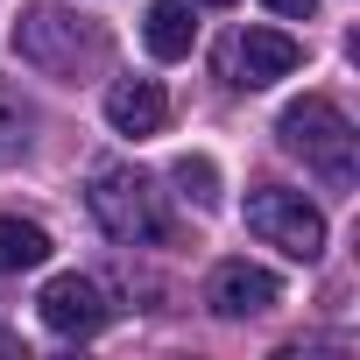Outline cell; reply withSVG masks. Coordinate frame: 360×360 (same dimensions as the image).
<instances>
[{"mask_svg":"<svg viewBox=\"0 0 360 360\" xmlns=\"http://www.w3.org/2000/svg\"><path fill=\"white\" fill-rule=\"evenodd\" d=\"M276 134H283V148L290 155H304V169H318L332 191H353V120L332 106V99H297V106H283V120H276Z\"/></svg>","mask_w":360,"mask_h":360,"instance_id":"obj_1","label":"cell"},{"mask_svg":"<svg viewBox=\"0 0 360 360\" xmlns=\"http://www.w3.org/2000/svg\"><path fill=\"white\" fill-rule=\"evenodd\" d=\"M15 50H22V64H36V71H50V78H64V85H78V71L85 64H99V29L85 22V15H71V8H57V0H36V8L22 15V29H15Z\"/></svg>","mask_w":360,"mask_h":360,"instance_id":"obj_2","label":"cell"},{"mask_svg":"<svg viewBox=\"0 0 360 360\" xmlns=\"http://www.w3.org/2000/svg\"><path fill=\"white\" fill-rule=\"evenodd\" d=\"M85 205H92V219H99L113 240H127V248H155V240H169L162 191L148 184L141 169H99L92 191H85Z\"/></svg>","mask_w":360,"mask_h":360,"instance_id":"obj_3","label":"cell"},{"mask_svg":"<svg viewBox=\"0 0 360 360\" xmlns=\"http://www.w3.org/2000/svg\"><path fill=\"white\" fill-rule=\"evenodd\" d=\"M248 233H262V240L283 248L290 262H318V255H325V212H318L304 191H283V184L248 191Z\"/></svg>","mask_w":360,"mask_h":360,"instance_id":"obj_4","label":"cell"},{"mask_svg":"<svg viewBox=\"0 0 360 360\" xmlns=\"http://www.w3.org/2000/svg\"><path fill=\"white\" fill-rule=\"evenodd\" d=\"M297 64H304V43H297V36H283V29H240V36H233V50H226V78H233V85H248V92H262V85L290 78Z\"/></svg>","mask_w":360,"mask_h":360,"instance_id":"obj_5","label":"cell"},{"mask_svg":"<svg viewBox=\"0 0 360 360\" xmlns=\"http://www.w3.org/2000/svg\"><path fill=\"white\" fill-rule=\"evenodd\" d=\"M36 311H43V325L64 332V339H85V332L106 325V297H99L92 276H50L43 297H36Z\"/></svg>","mask_w":360,"mask_h":360,"instance_id":"obj_6","label":"cell"},{"mask_svg":"<svg viewBox=\"0 0 360 360\" xmlns=\"http://www.w3.org/2000/svg\"><path fill=\"white\" fill-rule=\"evenodd\" d=\"M205 304H212L219 318H262V311L283 304V283H276L269 269H255V262H219Z\"/></svg>","mask_w":360,"mask_h":360,"instance_id":"obj_7","label":"cell"},{"mask_svg":"<svg viewBox=\"0 0 360 360\" xmlns=\"http://www.w3.org/2000/svg\"><path fill=\"white\" fill-rule=\"evenodd\" d=\"M106 120H113V134H162V120H169V99H162V85L155 78H113L106 85Z\"/></svg>","mask_w":360,"mask_h":360,"instance_id":"obj_8","label":"cell"},{"mask_svg":"<svg viewBox=\"0 0 360 360\" xmlns=\"http://www.w3.org/2000/svg\"><path fill=\"white\" fill-rule=\"evenodd\" d=\"M141 43H148L162 64L191 57V43H198V15H191V0H155V8L141 15Z\"/></svg>","mask_w":360,"mask_h":360,"instance_id":"obj_9","label":"cell"},{"mask_svg":"<svg viewBox=\"0 0 360 360\" xmlns=\"http://www.w3.org/2000/svg\"><path fill=\"white\" fill-rule=\"evenodd\" d=\"M50 262V233L36 219H0V276H22V269H43Z\"/></svg>","mask_w":360,"mask_h":360,"instance_id":"obj_10","label":"cell"},{"mask_svg":"<svg viewBox=\"0 0 360 360\" xmlns=\"http://www.w3.org/2000/svg\"><path fill=\"white\" fill-rule=\"evenodd\" d=\"M29 155V106L0 85V162H22Z\"/></svg>","mask_w":360,"mask_h":360,"instance_id":"obj_11","label":"cell"},{"mask_svg":"<svg viewBox=\"0 0 360 360\" xmlns=\"http://www.w3.org/2000/svg\"><path fill=\"white\" fill-rule=\"evenodd\" d=\"M176 184H184L191 205H219V169H212V155H184V162H176Z\"/></svg>","mask_w":360,"mask_h":360,"instance_id":"obj_12","label":"cell"},{"mask_svg":"<svg viewBox=\"0 0 360 360\" xmlns=\"http://www.w3.org/2000/svg\"><path fill=\"white\" fill-rule=\"evenodd\" d=\"M262 8H276L283 22H311V15H318V0H262Z\"/></svg>","mask_w":360,"mask_h":360,"instance_id":"obj_13","label":"cell"},{"mask_svg":"<svg viewBox=\"0 0 360 360\" xmlns=\"http://www.w3.org/2000/svg\"><path fill=\"white\" fill-rule=\"evenodd\" d=\"M191 8H233V0H191Z\"/></svg>","mask_w":360,"mask_h":360,"instance_id":"obj_14","label":"cell"}]
</instances>
